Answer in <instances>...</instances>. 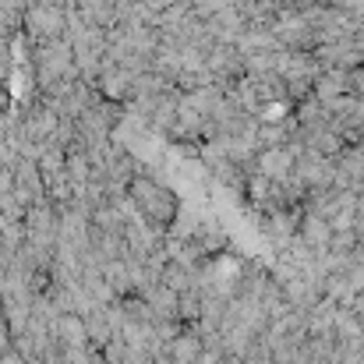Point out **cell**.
I'll return each mask as SVG.
<instances>
[{
	"label": "cell",
	"mask_w": 364,
	"mask_h": 364,
	"mask_svg": "<svg viewBox=\"0 0 364 364\" xmlns=\"http://www.w3.org/2000/svg\"><path fill=\"white\" fill-rule=\"evenodd\" d=\"M131 198L138 202V209L152 220V223H170L173 220V213H177V198L163 188V184H156V181H131Z\"/></svg>",
	"instance_id": "cell-1"
}]
</instances>
